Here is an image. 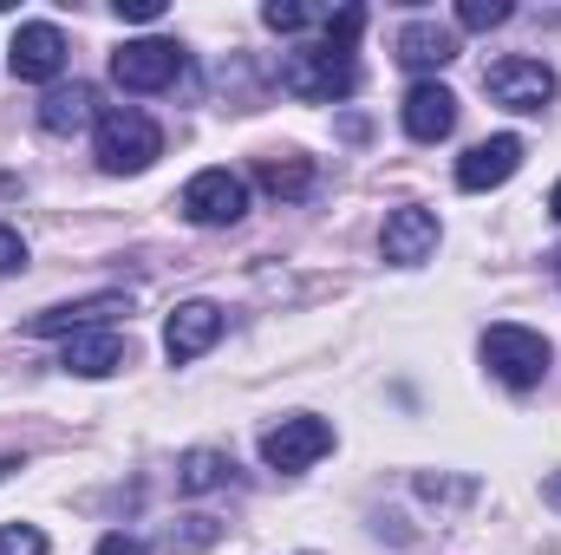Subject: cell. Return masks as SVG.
<instances>
[{
    "mask_svg": "<svg viewBox=\"0 0 561 555\" xmlns=\"http://www.w3.org/2000/svg\"><path fill=\"white\" fill-rule=\"evenodd\" d=\"M92 150H99V170L105 177H138V170H150L163 157V132H157V118L138 112V105H112V112H99Z\"/></svg>",
    "mask_w": 561,
    "mask_h": 555,
    "instance_id": "1",
    "label": "cell"
},
{
    "mask_svg": "<svg viewBox=\"0 0 561 555\" xmlns=\"http://www.w3.org/2000/svg\"><path fill=\"white\" fill-rule=\"evenodd\" d=\"M280 92H294L307 105H333V99L359 92V66H353V53H333V46L287 53L280 59Z\"/></svg>",
    "mask_w": 561,
    "mask_h": 555,
    "instance_id": "2",
    "label": "cell"
},
{
    "mask_svg": "<svg viewBox=\"0 0 561 555\" xmlns=\"http://www.w3.org/2000/svg\"><path fill=\"white\" fill-rule=\"evenodd\" d=\"M483 366L503 380V386H516V393H529V386H542V373H549V340L536 333V327H490L483 333Z\"/></svg>",
    "mask_w": 561,
    "mask_h": 555,
    "instance_id": "3",
    "label": "cell"
},
{
    "mask_svg": "<svg viewBox=\"0 0 561 555\" xmlns=\"http://www.w3.org/2000/svg\"><path fill=\"white\" fill-rule=\"evenodd\" d=\"M183 216H190L196 229H229V223L249 216V183H242L236 170H196V177L183 183Z\"/></svg>",
    "mask_w": 561,
    "mask_h": 555,
    "instance_id": "4",
    "label": "cell"
},
{
    "mask_svg": "<svg viewBox=\"0 0 561 555\" xmlns=\"http://www.w3.org/2000/svg\"><path fill=\"white\" fill-rule=\"evenodd\" d=\"M327 451H333V424L313 418V412L280 418L275 431L262 438V464H268V471H307V464H320Z\"/></svg>",
    "mask_w": 561,
    "mask_h": 555,
    "instance_id": "5",
    "label": "cell"
},
{
    "mask_svg": "<svg viewBox=\"0 0 561 555\" xmlns=\"http://www.w3.org/2000/svg\"><path fill=\"white\" fill-rule=\"evenodd\" d=\"M483 92L510 112H542L556 99V66L549 59H496L483 72Z\"/></svg>",
    "mask_w": 561,
    "mask_h": 555,
    "instance_id": "6",
    "label": "cell"
},
{
    "mask_svg": "<svg viewBox=\"0 0 561 555\" xmlns=\"http://www.w3.org/2000/svg\"><path fill=\"white\" fill-rule=\"evenodd\" d=\"M176 72H183V46L176 39H125L112 53V79L125 92H163Z\"/></svg>",
    "mask_w": 561,
    "mask_h": 555,
    "instance_id": "7",
    "label": "cell"
},
{
    "mask_svg": "<svg viewBox=\"0 0 561 555\" xmlns=\"http://www.w3.org/2000/svg\"><path fill=\"white\" fill-rule=\"evenodd\" d=\"M437 236H444L437 209L405 203V209H392V216H386V229H379V256H386L392 269H419V262L437 256Z\"/></svg>",
    "mask_w": 561,
    "mask_h": 555,
    "instance_id": "8",
    "label": "cell"
},
{
    "mask_svg": "<svg viewBox=\"0 0 561 555\" xmlns=\"http://www.w3.org/2000/svg\"><path fill=\"white\" fill-rule=\"evenodd\" d=\"M7 66H13L20 86L59 79V72H66V33H59L53 20H26V26L13 33V46H7Z\"/></svg>",
    "mask_w": 561,
    "mask_h": 555,
    "instance_id": "9",
    "label": "cell"
},
{
    "mask_svg": "<svg viewBox=\"0 0 561 555\" xmlns=\"http://www.w3.org/2000/svg\"><path fill=\"white\" fill-rule=\"evenodd\" d=\"M112 314H131V294H92V301H59V307H46V314H33L26 320V333L33 340H72V333H92V327H105Z\"/></svg>",
    "mask_w": 561,
    "mask_h": 555,
    "instance_id": "10",
    "label": "cell"
},
{
    "mask_svg": "<svg viewBox=\"0 0 561 555\" xmlns=\"http://www.w3.org/2000/svg\"><path fill=\"white\" fill-rule=\"evenodd\" d=\"M216 340H222V307H216V301H183V307L163 320V353H170V366L203 360Z\"/></svg>",
    "mask_w": 561,
    "mask_h": 555,
    "instance_id": "11",
    "label": "cell"
},
{
    "mask_svg": "<svg viewBox=\"0 0 561 555\" xmlns=\"http://www.w3.org/2000/svg\"><path fill=\"white\" fill-rule=\"evenodd\" d=\"M523 170V138L516 132H503V138H483V144H470L463 157H457V190H496V183H510Z\"/></svg>",
    "mask_w": 561,
    "mask_h": 555,
    "instance_id": "12",
    "label": "cell"
},
{
    "mask_svg": "<svg viewBox=\"0 0 561 555\" xmlns=\"http://www.w3.org/2000/svg\"><path fill=\"white\" fill-rule=\"evenodd\" d=\"M59 366H66V373H79V380H105V373L131 366V340H125V333H112V327L72 333V340H66V353H59Z\"/></svg>",
    "mask_w": 561,
    "mask_h": 555,
    "instance_id": "13",
    "label": "cell"
},
{
    "mask_svg": "<svg viewBox=\"0 0 561 555\" xmlns=\"http://www.w3.org/2000/svg\"><path fill=\"white\" fill-rule=\"evenodd\" d=\"M405 132L419 144H437L457 132V92L444 86V79H419L412 92H405Z\"/></svg>",
    "mask_w": 561,
    "mask_h": 555,
    "instance_id": "14",
    "label": "cell"
},
{
    "mask_svg": "<svg viewBox=\"0 0 561 555\" xmlns=\"http://www.w3.org/2000/svg\"><path fill=\"white\" fill-rule=\"evenodd\" d=\"M39 125L53 132V138H72V132H85V125H99V92L92 86H53L46 99H39Z\"/></svg>",
    "mask_w": 561,
    "mask_h": 555,
    "instance_id": "15",
    "label": "cell"
},
{
    "mask_svg": "<svg viewBox=\"0 0 561 555\" xmlns=\"http://www.w3.org/2000/svg\"><path fill=\"white\" fill-rule=\"evenodd\" d=\"M450 59H457V33H450V26L412 20V26L399 33V66H412V72H444Z\"/></svg>",
    "mask_w": 561,
    "mask_h": 555,
    "instance_id": "16",
    "label": "cell"
},
{
    "mask_svg": "<svg viewBox=\"0 0 561 555\" xmlns=\"http://www.w3.org/2000/svg\"><path fill=\"white\" fill-rule=\"evenodd\" d=\"M255 183L280 196V203H300V196H313V157H300V150H275V157H262L255 163Z\"/></svg>",
    "mask_w": 561,
    "mask_h": 555,
    "instance_id": "17",
    "label": "cell"
},
{
    "mask_svg": "<svg viewBox=\"0 0 561 555\" xmlns=\"http://www.w3.org/2000/svg\"><path fill=\"white\" fill-rule=\"evenodd\" d=\"M229 471H236V464H229L222 451H183V457H176V490H183V497H203V490L229 484Z\"/></svg>",
    "mask_w": 561,
    "mask_h": 555,
    "instance_id": "18",
    "label": "cell"
},
{
    "mask_svg": "<svg viewBox=\"0 0 561 555\" xmlns=\"http://www.w3.org/2000/svg\"><path fill=\"white\" fill-rule=\"evenodd\" d=\"M313 20H327V13H313V7H300V0H268V7H262V26H275V33H307Z\"/></svg>",
    "mask_w": 561,
    "mask_h": 555,
    "instance_id": "19",
    "label": "cell"
},
{
    "mask_svg": "<svg viewBox=\"0 0 561 555\" xmlns=\"http://www.w3.org/2000/svg\"><path fill=\"white\" fill-rule=\"evenodd\" d=\"M320 26H327V46H333V53H353V39L366 33V7H340V13H327Z\"/></svg>",
    "mask_w": 561,
    "mask_h": 555,
    "instance_id": "20",
    "label": "cell"
},
{
    "mask_svg": "<svg viewBox=\"0 0 561 555\" xmlns=\"http://www.w3.org/2000/svg\"><path fill=\"white\" fill-rule=\"evenodd\" d=\"M510 13H516L510 0H463V7H457V20H463L470 33H490V26H503Z\"/></svg>",
    "mask_w": 561,
    "mask_h": 555,
    "instance_id": "21",
    "label": "cell"
},
{
    "mask_svg": "<svg viewBox=\"0 0 561 555\" xmlns=\"http://www.w3.org/2000/svg\"><path fill=\"white\" fill-rule=\"evenodd\" d=\"M0 555H46V536L33 523H7L0 530Z\"/></svg>",
    "mask_w": 561,
    "mask_h": 555,
    "instance_id": "22",
    "label": "cell"
},
{
    "mask_svg": "<svg viewBox=\"0 0 561 555\" xmlns=\"http://www.w3.org/2000/svg\"><path fill=\"white\" fill-rule=\"evenodd\" d=\"M20 269H26V242H20V229L0 223V275H20Z\"/></svg>",
    "mask_w": 561,
    "mask_h": 555,
    "instance_id": "23",
    "label": "cell"
},
{
    "mask_svg": "<svg viewBox=\"0 0 561 555\" xmlns=\"http://www.w3.org/2000/svg\"><path fill=\"white\" fill-rule=\"evenodd\" d=\"M419 497H457V503H463V497H477V484H450V477H431V471H424Z\"/></svg>",
    "mask_w": 561,
    "mask_h": 555,
    "instance_id": "24",
    "label": "cell"
},
{
    "mask_svg": "<svg viewBox=\"0 0 561 555\" xmlns=\"http://www.w3.org/2000/svg\"><path fill=\"white\" fill-rule=\"evenodd\" d=\"M99 555H144V543L125 536V530H112V536H99Z\"/></svg>",
    "mask_w": 561,
    "mask_h": 555,
    "instance_id": "25",
    "label": "cell"
},
{
    "mask_svg": "<svg viewBox=\"0 0 561 555\" xmlns=\"http://www.w3.org/2000/svg\"><path fill=\"white\" fill-rule=\"evenodd\" d=\"M118 13H125V20H144V26H150V20H163V0H118Z\"/></svg>",
    "mask_w": 561,
    "mask_h": 555,
    "instance_id": "26",
    "label": "cell"
},
{
    "mask_svg": "<svg viewBox=\"0 0 561 555\" xmlns=\"http://www.w3.org/2000/svg\"><path fill=\"white\" fill-rule=\"evenodd\" d=\"M13 471H20V457H0V484H7V477H13Z\"/></svg>",
    "mask_w": 561,
    "mask_h": 555,
    "instance_id": "27",
    "label": "cell"
},
{
    "mask_svg": "<svg viewBox=\"0 0 561 555\" xmlns=\"http://www.w3.org/2000/svg\"><path fill=\"white\" fill-rule=\"evenodd\" d=\"M549 216H556V223H561V183H556V190H549Z\"/></svg>",
    "mask_w": 561,
    "mask_h": 555,
    "instance_id": "28",
    "label": "cell"
},
{
    "mask_svg": "<svg viewBox=\"0 0 561 555\" xmlns=\"http://www.w3.org/2000/svg\"><path fill=\"white\" fill-rule=\"evenodd\" d=\"M549 497H556V503H561V477H556V484H549Z\"/></svg>",
    "mask_w": 561,
    "mask_h": 555,
    "instance_id": "29",
    "label": "cell"
}]
</instances>
